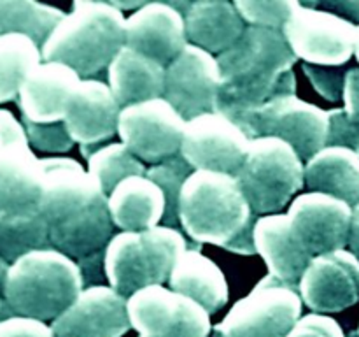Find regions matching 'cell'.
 Returning a JSON list of instances; mask_svg holds the SVG:
<instances>
[{
    "label": "cell",
    "instance_id": "f546056e",
    "mask_svg": "<svg viewBox=\"0 0 359 337\" xmlns=\"http://www.w3.org/2000/svg\"><path fill=\"white\" fill-rule=\"evenodd\" d=\"M65 13L32 0H0V35H27L37 46H44Z\"/></svg>",
    "mask_w": 359,
    "mask_h": 337
},
{
    "label": "cell",
    "instance_id": "cb8c5ba5",
    "mask_svg": "<svg viewBox=\"0 0 359 337\" xmlns=\"http://www.w3.org/2000/svg\"><path fill=\"white\" fill-rule=\"evenodd\" d=\"M109 211L114 227L123 232L149 230L163 220V192L146 176H132L109 195Z\"/></svg>",
    "mask_w": 359,
    "mask_h": 337
},
{
    "label": "cell",
    "instance_id": "277c9868",
    "mask_svg": "<svg viewBox=\"0 0 359 337\" xmlns=\"http://www.w3.org/2000/svg\"><path fill=\"white\" fill-rule=\"evenodd\" d=\"M77 262L58 249H39L11 263L4 300L13 316L55 322L83 291Z\"/></svg>",
    "mask_w": 359,
    "mask_h": 337
},
{
    "label": "cell",
    "instance_id": "f6af8a7d",
    "mask_svg": "<svg viewBox=\"0 0 359 337\" xmlns=\"http://www.w3.org/2000/svg\"><path fill=\"white\" fill-rule=\"evenodd\" d=\"M9 262L4 260L0 256V297H4V290H6V283H7V276H9Z\"/></svg>",
    "mask_w": 359,
    "mask_h": 337
},
{
    "label": "cell",
    "instance_id": "836d02e7",
    "mask_svg": "<svg viewBox=\"0 0 359 337\" xmlns=\"http://www.w3.org/2000/svg\"><path fill=\"white\" fill-rule=\"evenodd\" d=\"M298 0H237L238 14L242 20L252 27L270 28V30L283 32L284 25L290 20L291 13L297 7Z\"/></svg>",
    "mask_w": 359,
    "mask_h": 337
},
{
    "label": "cell",
    "instance_id": "ffe728a7",
    "mask_svg": "<svg viewBox=\"0 0 359 337\" xmlns=\"http://www.w3.org/2000/svg\"><path fill=\"white\" fill-rule=\"evenodd\" d=\"M79 84L81 76L69 65L42 62L28 74L18 95L23 118L34 123L63 121Z\"/></svg>",
    "mask_w": 359,
    "mask_h": 337
},
{
    "label": "cell",
    "instance_id": "8992f818",
    "mask_svg": "<svg viewBox=\"0 0 359 337\" xmlns=\"http://www.w3.org/2000/svg\"><path fill=\"white\" fill-rule=\"evenodd\" d=\"M256 214H276L305 185V165L297 151L277 137L251 139L241 171L235 176Z\"/></svg>",
    "mask_w": 359,
    "mask_h": 337
},
{
    "label": "cell",
    "instance_id": "f1b7e54d",
    "mask_svg": "<svg viewBox=\"0 0 359 337\" xmlns=\"http://www.w3.org/2000/svg\"><path fill=\"white\" fill-rule=\"evenodd\" d=\"M53 248L49 225L41 211L0 213V256L14 263L21 256L39 249Z\"/></svg>",
    "mask_w": 359,
    "mask_h": 337
},
{
    "label": "cell",
    "instance_id": "4316f807",
    "mask_svg": "<svg viewBox=\"0 0 359 337\" xmlns=\"http://www.w3.org/2000/svg\"><path fill=\"white\" fill-rule=\"evenodd\" d=\"M170 290L198 302L209 315L228 302V283L223 270L198 249H186L168 277Z\"/></svg>",
    "mask_w": 359,
    "mask_h": 337
},
{
    "label": "cell",
    "instance_id": "8d00e7d4",
    "mask_svg": "<svg viewBox=\"0 0 359 337\" xmlns=\"http://www.w3.org/2000/svg\"><path fill=\"white\" fill-rule=\"evenodd\" d=\"M304 72L316 88L319 95L330 102H337L344 98V86H346V74L342 70L323 69V67H314L311 63H304Z\"/></svg>",
    "mask_w": 359,
    "mask_h": 337
},
{
    "label": "cell",
    "instance_id": "2e32d148",
    "mask_svg": "<svg viewBox=\"0 0 359 337\" xmlns=\"http://www.w3.org/2000/svg\"><path fill=\"white\" fill-rule=\"evenodd\" d=\"M44 181L39 211L49 227L63 223L104 199L100 185L72 158H42Z\"/></svg>",
    "mask_w": 359,
    "mask_h": 337
},
{
    "label": "cell",
    "instance_id": "ee69618b",
    "mask_svg": "<svg viewBox=\"0 0 359 337\" xmlns=\"http://www.w3.org/2000/svg\"><path fill=\"white\" fill-rule=\"evenodd\" d=\"M351 253L359 260V204L353 207V221H351V235H349Z\"/></svg>",
    "mask_w": 359,
    "mask_h": 337
},
{
    "label": "cell",
    "instance_id": "f35d334b",
    "mask_svg": "<svg viewBox=\"0 0 359 337\" xmlns=\"http://www.w3.org/2000/svg\"><path fill=\"white\" fill-rule=\"evenodd\" d=\"M0 337H55V333L44 322L25 316H9L0 319Z\"/></svg>",
    "mask_w": 359,
    "mask_h": 337
},
{
    "label": "cell",
    "instance_id": "7dc6e473",
    "mask_svg": "<svg viewBox=\"0 0 359 337\" xmlns=\"http://www.w3.org/2000/svg\"><path fill=\"white\" fill-rule=\"evenodd\" d=\"M354 53H356V58L359 62V27H356V39H354Z\"/></svg>",
    "mask_w": 359,
    "mask_h": 337
},
{
    "label": "cell",
    "instance_id": "4fadbf2b",
    "mask_svg": "<svg viewBox=\"0 0 359 337\" xmlns=\"http://www.w3.org/2000/svg\"><path fill=\"white\" fill-rule=\"evenodd\" d=\"M221 74L210 53L188 44L167 67L163 98L188 121L196 116L217 112Z\"/></svg>",
    "mask_w": 359,
    "mask_h": 337
},
{
    "label": "cell",
    "instance_id": "9c48e42d",
    "mask_svg": "<svg viewBox=\"0 0 359 337\" xmlns=\"http://www.w3.org/2000/svg\"><path fill=\"white\" fill-rule=\"evenodd\" d=\"M130 323L146 337H209L210 315L189 297L165 286H147L126 302Z\"/></svg>",
    "mask_w": 359,
    "mask_h": 337
},
{
    "label": "cell",
    "instance_id": "603a6c76",
    "mask_svg": "<svg viewBox=\"0 0 359 337\" xmlns=\"http://www.w3.org/2000/svg\"><path fill=\"white\" fill-rule=\"evenodd\" d=\"M167 67L130 48H123L109 65V88L123 109L163 98Z\"/></svg>",
    "mask_w": 359,
    "mask_h": 337
},
{
    "label": "cell",
    "instance_id": "9a60e30c",
    "mask_svg": "<svg viewBox=\"0 0 359 337\" xmlns=\"http://www.w3.org/2000/svg\"><path fill=\"white\" fill-rule=\"evenodd\" d=\"M302 302L314 312H340L359 302V260L351 251L312 258L298 284Z\"/></svg>",
    "mask_w": 359,
    "mask_h": 337
},
{
    "label": "cell",
    "instance_id": "f907efd6",
    "mask_svg": "<svg viewBox=\"0 0 359 337\" xmlns=\"http://www.w3.org/2000/svg\"><path fill=\"white\" fill-rule=\"evenodd\" d=\"M140 337H146V336H140Z\"/></svg>",
    "mask_w": 359,
    "mask_h": 337
},
{
    "label": "cell",
    "instance_id": "d6986e66",
    "mask_svg": "<svg viewBox=\"0 0 359 337\" xmlns=\"http://www.w3.org/2000/svg\"><path fill=\"white\" fill-rule=\"evenodd\" d=\"M125 46L168 67L188 46L184 16L168 2H147L126 20Z\"/></svg>",
    "mask_w": 359,
    "mask_h": 337
},
{
    "label": "cell",
    "instance_id": "30bf717a",
    "mask_svg": "<svg viewBox=\"0 0 359 337\" xmlns=\"http://www.w3.org/2000/svg\"><path fill=\"white\" fill-rule=\"evenodd\" d=\"M283 35L297 58L318 65H342L354 53L356 25L326 11L297 4Z\"/></svg>",
    "mask_w": 359,
    "mask_h": 337
},
{
    "label": "cell",
    "instance_id": "e575fe53",
    "mask_svg": "<svg viewBox=\"0 0 359 337\" xmlns=\"http://www.w3.org/2000/svg\"><path fill=\"white\" fill-rule=\"evenodd\" d=\"M23 128L27 132L28 143L44 153H67L74 146V139L63 121L34 123L23 118Z\"/></svg>",
    "mask_w": 359,
    "mask_h": 337
},
{
    "label": "cell",
    "instance_id": "b9f144b4",
    "mask_svg": "<svg viewBox=\"0 0 359 337\" xmlns=\"http://www.w3.org/2000/svg\"><path fill=\"white\" fill-rule=\"evenodd\" d=\"M312 9L326 11L351 23H359V0H321V2H300Z\"/></svg>",
    "mask_w": 359,
    "mask_h": 337
},
{
    "label": "cell",
    "instance_id": "3957f363",
    "mask_svg": "<svg viewBox=\"0 0 359 337\" xmlns=\"http://www.w3.org/2000/svg\"><path fill=\"white\" fill-rule=\"evenodd\" d=\"M126 44V20L109 2L77 0L41 48L44 62L91 77L111 65Z\"/></svg>",
    "mask_w": 359,
    "mask_h": 337
},
{
    "label": "cell",
    "instance_id": "ab89813d",
    "mask_svg": "<svg viewBox=\"0 0 359 337\" xmlns=\"http://www.w3.org/2000/svg\"><path fill=\"white\" fill-rule=\"evenodd\" d=\"M21 144H28V137L23 128V123L18 121L11 111L0 109V160L13 147L21 146Z\"/></svg>",
    "mask_w": 359,
    "mask_h": 337
},
{
    "label": "cell",
    "instance_id": "c3c4849f",
    "mask_svg": "<svg viewBox=\"0 0 359 337\" xmlns=\"http://www.w3.org/2000/svg\"><path fill=\"white\" fill-rule=\"evenodd\" d=\"M4 309H9V308H7V304H6V300H2V298H0V316H2V312H4Z\"/></svg>",
    "mask_w": 359,
    "mask_h": 337
},
{
    "label": "cell",
    "instance_id": "7402d4cb",
    "mask_svg": "<svg viewBox=\"0 0 359 337\" xmlns=\"http://www.w3.org/2000/svg\"><path fill=\"white\" fill-rule=\"evenodd\" d=\"M186 35L193 46L207 53H224L241 39L248 27L238 14L235 4L198 0L188 2L182 13Z\"/></svg>",
    "mask_w": 359,
    "mask_h": 337
},
{
    "label": "cell",
    "instance_id": "44dd1931",
    "mask_svg": "<svg viewBox=\"0 0 359 337\" xmlns=\"http://www.w3.org/2000/svg\"><path fill=\"white\" fill-rule=\"evenodd\" d=\"M256 253L262 255L272 276L297 288L314 256L302 246L287 214L258 218L255 227Z\"/></svg>",
    "mask_w": 359,
    "mask_h": 337
},
{
    "label": "cell",
    "instance_id": "7bdbcfd3",
    "mask_svg": "<svg viewBox=\"0 0 359 337\" xmlns=\"http://www.w3.org/2000/svg\"><path fill=\"white\" fill-rule=\"evenodd\" d=\"M344 102L346 111L353 121L359 123V69H351L346 74V86H344Z\"/></svg>",
    "mask_w": 359,
    "mask_h": 337
},
{
    "label": "cell",
    "instance_id": "d590c367",
    "mask_svg": "<svg viewBox=\"0 0 359 337\" xmlns=\"http://www.w3.org/2000/svg\"><path fill=\"white\" fill-rule=\"evenodd\" d=\"M326 147H347L359 154V123L353 121L346 109L328 111Z\"/></svg>",
    "mask_w": 359,
    "mask_h": 337
},
{
    "label": "cell",
    "instance_id": "74e56055",
    "mask_svg": "<svg viewBox=\"0 0 359 337\" xmlns=\"http://www.w3.org/2000/svg\"><path fill=\"white\" fill-rule=\"evenodd\" d=\"M287 337H346V333H344L339 322H335L330 316L312 312V315L298 319L293 330L287 333Z\"/></svg>",
    "mask_w": 359,
    "mask_h": 337
},
{
    "label": "cell",
    "instance_id": "e0dca14e",
    "mask_svg": "<svg viewBox=\"0 0 359 337\" xmlns=\"http://www.w3.org/2000/svg\"><path fill=\"white\" fill-rule=\"evenodd\" d=\"M126 298L111 286L84 288L53 322L55 337H121L132 329Z\"/></svg>",
    "mask_w": 359,
    "mask_h": 337
},
{
    "label": "cell",
    "instance_id": "60d3db41",
    "mask_svg": "<svg viewBox=\"0 0 359 337\" xmlns=\"http://www.w3.org/2000/svg\"><path fill=\"white\" fill-rule=\"evenodd\" d=\"M81 276H83L84 286H102V281L107 279L105 274V249L93 253V255L83 256L77 260Z\"/></svg>",
    "mask_w": 359,
    "mask_h": 337
},
{
    "label": "cell",
    "instance_id": "8fae6325",
    "mask_svg": "<svg viewBox=\"0 0 359 337\" xmlns=\"http://www.w3.org/2000/svg\"><path fill=\"white\" fill-rule=\"evenodd\" d=\"M186 119L165 98L121 109L118 133L137 158L156 165L181 154Z\"/></svg>",
    "mask_w": 359,
    "mask_h": 337
},
{
    "label": "cell",
    "instance_id": "ba28073f",
    "mask_svg": "<svg viewBox=\"0 0 359 337\" xmlns=\"http://www.w3.org/2000/svg\"><path fill=\"white\" fill-rule=\"evenodd\" d=\"M302 304L297 288L269 274L214 330L223 337H287L300 319Z\"/></svg>",
    "mask_w": 359,
    "mask_h": 337
},
{
    "label": "cell",
    "instance_id": "ac0fdd59",
    "mask_svg": "<svg viewBox=\"0 0 359 337\" xmlns=\"http://www.w3.org/2000/svg\"><path fill=\"white\" fill-rule=\"evenodd\" d=\"M121 105L109 84L97 79H83L63 123L74 143L81 144V154L90 160L105 140L118 132Z\"/></svg>",
    "mask_w": 359,
    "mask_h": 337
},
{
    "label": "cell",
    "instance_id": "d4e9b609",
    "mask_svg": "<svg viewBox=\"0 0 359 337\" xmlns=\"http://www.w3.org/2000/svg\"><path fill=\"white\" fill-rule=\"evenodd\" d=\"M44 168L28 144L13 147L0 160V213L39 209Z\"/></svg>",
    "mask_w": 359,
    "mask_h": 337
},
{
    "label": "cell",
    "instance_id": "7c38bea8",
    "mask_svg": "<svg viewBox=\"0 0 359 337\" xmlns=\"http://www.w3.org/2000/svg\"><path fill=\"white\" fill-rule=\"evenodd\" d=\"M251 139L223 112H209L188 119L181 154L196 171L237 176Z\"/></svg>",
    "mask_w": 359,
    "mask_h": 337
},
{
    "label": "cell",
    "instance_id": "7a4b0ae2",
    "mask_svg": "<svg viewBox=\"0 0 359 337\" xmlns=\"http://www.w3.org/2000/svg\"><path fill=\"white\" fill-rule=\"evenodd\" d=\"M181 225L193 242H209L237 255H256V213L235 176L195 171L181 190Z\"/></svg>",
    "mask_w": 359,
    "mask_h": 337
},
{
    "label": "cell",
    "instance_id": "bcb514c9",
    "mask_svg": "<svg viewBox=\"0 0 359 337\" xmlns=\"http://www.w3.org/2000/svg\"><path fill=\"white\" fill-rule=\"evenodd\" d=\"M111 4L112 7H116V9L118 11H121L123 13V9H140V7L142 6H146L147 2H142V0H135V2H109Z\"/></svg>",
    "mask_w": 359,
    "mask_h": 337
},
{
    "label": "cell",
    "instance_id": "83f0119b",
    "mask_svg": "<svg viewBox=\"0 0 359 337\" xmlns=\"http://www.w3.org/2000/svg\"><path fill=\"white\" fill-rule=\"evenodd\" d=\"M305 183L316 193L359 204V154L347 147H323L305 165Z\"/></svg>",
    "mask_w": 359,
    "mask_h": 337
},
{
    "label": "cell",
    "instance_id": "6da1fadb",
    "mask_svg": "<svg viewBox=\"0 0 359 337\" xmlns=\"http://www.w3.org/2000/svg\"><path fill=\"white\" fill-rule=\"evenodd\" d=\"M216 60L221 74L217 112L230 119L297 93L293 65L298 58L283 32L249 25Z\"/></svg>",
    "mask_w": 359,
    "mask_h": 337
},
{
    "label": "cell",
    "instance_id": "816d5d0a",
    "mask_svg": "<svg viewBox=\"0 0 359 337\" xmlns=\"http://www.w3.org/2000/svg\"><path fill=\"white\" fill-rule=\"evenodd\" d=\"M358 333H359V330H358Z\"/></svg>",
    "mask_w": 359,
    "mask_h": 337
},
{
    "label": "cell",
    "instance_id": "4dcf8cb0",
    "mask_svg": "<svg viewBox=\"0 0 359 337\" xmlns=\"http://www.w3.org/2000/svg\"><path fill=\"white\" fill-rule=\"evenodd\" d=\"M41 63V49L27 35H0V104L16 98L28 74Z\"/></svg>",
    "mask_w": 359,
    "mask_h": 337
},
{
    "label": "cell",
    "instance_id": "681fc988",
    "mask_svg": "<svg viewBox=\"0 0 359 337\" xmlns=\"http://www.w3.org/2000/svg\"><path fill=\"white\" fill-rule=\"evenodd\" d=\"M347 337H359V333L356 332V330H353V332H351L349 336H347Z\"/></svg>",
    "mask_w": 359,
    "mask_h": 337
},
{
    "label": "cell",
    "instance_id": "1f68e13d",
    "mask_svg": "<svg viewBox=\"0 0 359 337\" xmlns=\"http://www.w3.org/2000/svg\"><path fill=\"white\" fill-rule=\"evenodd\" d=\"M88 172L100 185L105 195H111L116 186L132 176H144L146 167L125 144H107L88 160Z\"/></svg>",
    "mask_w": 359,
    "mask_h": 337
},
{
    "label": "cell",
    "instance_id": "52a82bcc",
    "mask_svg": "<svg viewBox=\"0 0 359 337\" xmlns=\"http://www.w3.org/2000/svg\"><path fill=\"white\" fill-rule=\"evenodd\" d=\"M249 139L277 137L290 144L302 161H309L326 147L328 111L293 97L276 98L258 109L235 116Z\"/></svg>",
    "mask_w": 359,
    "mask_h": 337
},
{
    "label": "cell",
    "instance_id": "5bb4252c",
    "mask_svg": "<svg viewBox=\"0 0 359 337\" xmlns=\"http://www.w3.org/2000/svg\"><path fill=\"white\" fill-rule=\"evenodd\" d=\"M291 228L312 256L340 251L349 244L353 207L323 193L297 197L287 211Z\"/></svg>",
    "mask_w": 359,
    "mask_h": 337
},
{
    "label": "cell",
    "instance_id": "d6a6232c",
    "mask_svg": "<svg viewBox=\"0 0 359 337\" xmlns=\"http://www.w3.org/2000/svg\"><path fill=\"white\" fill-rule=\"evenodd\" d=\"M193 167L184 160L182 154L172 157L161 164L153 165L147 168L146 178L151 179L158 188L163 192L165 197V214L163 227L175 228L181 227V218H179V199H181V190L184 186L186 179L193 174Z\"/></svg>",
    "mask_w": 359,
    "mask_h": 337
},
{
    "label": "cell",
    "instance_id": "5b68a950",
    "mask_svg": "<svg viewBox=\"0 0 359 337\" xmlns=\"http://www.w3.org/2000/svg\"><path fill=\"white\" fill-rule=\"evenodd\" d=\"M186 249L184 235L163 225L144 232L116 234L105 248L107 281L125 298L142 288L160 286L168 281Z\"/></svg>",
    "mask_w": 359,
    "mask_h": 337
},
{
    "label": "cell",
    "instance_id": "484cf974",
    "mask_svg": "<svg viewBox=\"0 0 359 337\" xmlns=\"http://www.w3.org/2000/svg\"><path fill=\"white\" fill-rule=\"evenodd\" d=\"M114 230L109 197L97 200L83 213L63 223L49 227V241L55 249L70 258H83L107 248Z\"/></svg>",
    "mask_w": 359,
    "mask_h": 337
}]
</instances>
